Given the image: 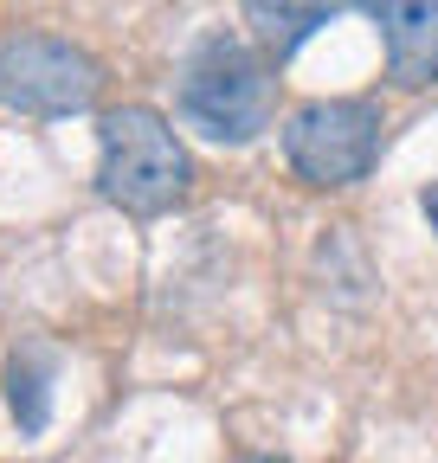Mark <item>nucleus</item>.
I'll use <instances>...</instances> for the list:
<instances>
[{
	"instance_id": "4",
	"label": "nucleus",
	"mask_w": 438,
	"mask_h": 463,
	"mask_svg": "<svg viewBox=\"0 0 438 463\" xmlns=\"http://www.w3.org/2000/svg\"><path fill=\"white\" fill-rule=\"evenodd\" d=\"M97 58L71 39L26 33L0 45V109L14 116H78L97 103Z\"/></svg>"
},
{
	"instance_id": "5",
	"label": "nucleus",
	"mask_w": 438,
	"mask_h": 463,
	"mask_svg": "<svg viewBox=\"0 0 438 463\" xmlns=\"http://www.w3.org/2000/svg\"><path fill=\"white\" fill-rule=\"evenodd\" d=\"M387 39V78L400 90L438 84V0H361Z\"/></svg>"
},
{
	"instance_id": "7",
	"label": "nucleus",
	"mask_w": 438,
	"mask_h": 463,
	"mask_svg": "<svg viewBox=\"0 0 438 463\" xmlns=\"http://www.w3.org/2000/svg\"><path fill=\"white\" fill-rule=\"evenodd\" d=\"M7 392H14V419H20V431H45V419H52V361L39 354V347L14 354Z\"/></svg>"
},
{
	"instance_id": "3",
	"label": "nucleus",
	"mask_w": 438,
	"mask_h": 463,
	"mask_svg": "<svg viewBox=\"0 0 438 463\" xmlns=\"http://www.w3.org/2000/svg\"><path fill=\"white\" fill-rule=\"evenodd\" d=\"M387 123L367 97H316L290 109L284 123V161L297 167V181L309 187H355L367 181V167L380 161Z\"/></svg>"
},
{
	"instance_id": "6",
	"label": "nucleus",
	"mask_w": 438,
	"mask_h": 463,
	"mask_svg": "<svg viewBox=\"0 0 438 463\" xmlns=\"http://www.w3.org/2000/svg\"><path fill=\"white\" fill-rule=\"evenodd\" d=\"M245 14H252V26H258V45L284 65V58H290L316 26L336 20V0H245Z\"/></svg>"
},
{
	"instance_id": "1",
	"label": "nucleus",
	"mask_w": 438,
	"mask_h": 463,
	"mask_svg": "<svg viewBox=\"0 0 438 463\" xmlns=\"http://www.w3.org/2000/svg\"><path fill=\"white\" fill-rule=\"evenodd\" d=\"M187 187H194V161L161 109L129 103L97 123V194L110 206H123L129 219H161L187 200Z\"/></svg>"
},
{
	"instance_id": "2",
	"label": "nucleus",
	"mask_w": 438,
	"mask_h": 463,
	"mask_svg": "<svg viewBox=\"0 0 438 463\" xmlns=\"http://www.w3.org/2000/svg\"><path fill=\"white\" fill-rule=\"evenodd\" d=\"M278 109V78H271V52H252L233 33H213L187 52L181 71V116L213 136V142H252L271 129Z\"/></svg>"
},
{
	"instance_id": "9",
	"label": "nucleus",
	"mask_w": 438,
	"mask_h": 463,
	"mask_svg": "<svg viewBox=\"0 0 438 463\" xmlns=\"http://www.w3.org/2000/svg\"><path fill=\"white\" fill-rule=\"evenodd\" d=\"M239 463H284V457H239Z\"/></svg>"
},
{
	"instance_id": "8",
	"label": "nucleus",
	"mask_w": 438,
	"mask_h": 463,
	"mask_svg": "<svg viewBox=\"0 0 438 463\" xmlns=\"http://www.w3.org/2000/svg\"><path fill=\"white\" fill-rule=\"evenodd\" d=\"M419 206H425V219H432V232H438V181H432V187L419 194Z\"/></svg>"
}]
</instances>
